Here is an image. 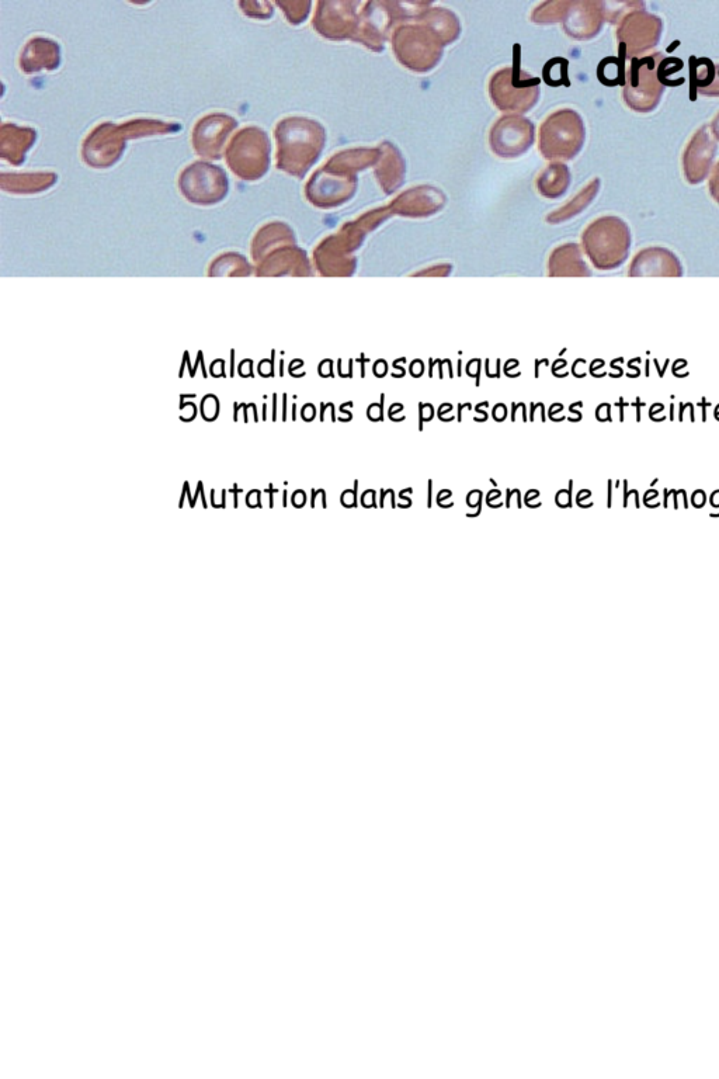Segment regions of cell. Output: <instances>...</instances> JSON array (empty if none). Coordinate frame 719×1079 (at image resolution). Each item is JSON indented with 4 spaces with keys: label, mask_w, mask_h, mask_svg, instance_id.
I'll return each instance as SVG.
<instances>
[{
    "label": "cell",
    "mask_w": 719,
    "mask_h": 1079,
    "mask_svg": "<svg viewBox=\"0 0 719 1079\" xmlns=\"http://www.w3.org/2000/svg\"><path fill=\"white\" fill-rule=\"evenodd\" d=\"M380 154L378 148H357L333 155L308 180L305 197L322 210L342 206L356 193L357 172L375 166Z\"/></svg>",
    "instance_id": "6da1fadb"
},
{
    "label": "cell",
    "mask_w": 719,
    "mask_h": 1079,
    "mask_svg": "<svg viewBox=\"0 0 719 1079\" xmlns=\"http://www.w3.org/2000/svg\"><path fill=\"white\" fill-rule=\"evenodd\" d=\"M182 131V126L168 121L137 119L125 123L99 124L82 144V161L92 169H109L120 161L125 145L140 138L162 137Z\"/></svg>",
    "instance_id": "7a4b0ae2"
},
{
    "label": "cell",
    "mask_w": 719,
    "mask_h": 1079,
    "mask_svg": "<svg viewBox=\"0 0 719 1079\" xmlns=\"http://www.w3.org/2000/svg\"><path fill=\"white\" fill-rule=\"evenodd\" d=\"M277 142V169L293 178L304 179L326 144V131L307 117H286L274 128Z\"/></svg>",
    "instance_id": "3957f363"
},
{
    "label": "cell",
    "mask_w": 719,
    "mask_h": 1079,
    "mask_svg": "<svg viewBox=\"0 0 719 1079\" xmlns=\"http://www.w3.org/2000/svg\"><path fill=\"white\" fill-rule=\"evenodd\" d=\"M392 50L397 60L409 71H432L441 57L446 44L426 24L413 22L401 24L392 34Z\"/></svg>",
    "instance_id": "277c9868"
},
{
    "label": "cell",
    "mask_w": 719,
    "mask_h": 1079,
    "mask_svg": "<svg viewBox=\"0 0 719 1079\" xmlns=\"http://www.w3.org/2000/svg\"><path fill=\"white\" fill-rule=\"evenodd\" d=\"M269 135L256 126L242 128L234 135L225 151V162L236 178L245 182L263 179L270 169Z\"/></svg>",
    "instance_id": "5b68a950"
},
{
    "label": "cell",
    "mask_w": 719,
    "mask_h": 1079,
    "mask_svg": "<svg viewBox=\"0 0 719 1079\" xmlns=\"http://www.w3.org/2000/svg\"><path fill=\"white\" fill-rule=\"evenodd\" d=\"M583 246L592 262L600 269L621 265L630 248V230L616 217H603L592 222L583 232Z\"/></svg>",
    "instance_id": "8992f818"
},
{
    "label": "cell",
    "mask_w": 719,
    "mask_h": 1079,
    "mask_svg": "<svg viewBox=\"0 0 719 1079\" xmlns=\"http://www.w3.org/2000/svg\"><path fill=\"white\" fill-rule=\"evenodd\" d=\"M585 142V126L576 111H555L540 130V151L548 161H569L579 154Z\"/></svg>",
    "instance_id": "52a82bcc"
},
{
    "label": "cell",
    "mask_w": 719,
    "mask_h": 1079,
    "mask_svg": "<svg viewBox=\"0 0 719 1079\" xmlns=\"http://www.w3.org/2000/svg\"><path fill=\"white\" fill-rule=\"evenodd\" d=\"M489 93L495 106L505 113H527L540 97V79L521 71L505 68L492 76Z\"/></svg>",
    "instance_id": "ba28073f"
},
{
    "label": "cell",
    "mask_w": 719,
    "mask_h": 1079,
    "mask_svg": "<svg viewBox=\"0 0 719 1079\" xmlns=\"http://www.w3.org/2000/svg\"><path fill=\"white\" fill-rule=\"evenodd\" d=\"M180 193L194 206L211 207L228 196L229 180L225 170L213 163L197 161L180 173Z\"/></svg>",
    "instance_id": "9c48e42d"
},
{
    "label": "cell",
    "mask_w": 719,
    "mask_h": 1079,
    "mask_svg": "<svg viewBox=\"0 0 719 1079\" xmlns=\"http://www.w3.org/2000/svg\"><path fill=\"white\" fill-rule=\"evenodd\" d=\"M662 61L661 54L651 55L641 60L637 57L632 58L631 68L627 69L624 88L625 103L631 109L646 113L655 109L656 104L659 103L665 86L658 81V71L655 69Z\"/></svg>",
    "instance_id": "30bf717a"
},
{
    "label": "cell",
    "mask_w": 719,
    "mask_h": 1079,
    "mask_svg": "<svg viewBox=\"0 0 719 1079\" xmlns=\"http://www.w3.org/2000/svg\"><path fill=\"white\" fill-rule=\"evenodd\" d=\"M361 2H318L312 26L328 40H356L359 33Z\"/></svg>",
    "instance_id": "8fae6325"
},
{
    "label": "cell",
    "mask_w": 719,
    "mask_h": 1079,
    "mask_svg": "<svg viewBox=\"0 0 719 1079\" xmlns=\"http://www.w3.org/2000/svg\"><path fill=\"white\" fill-rule=\"evenodd\" d=\"M238 126V121L234 117L221 111L201 117L191 131V145L194 152L200 158L220 161L224 155L225 142Z\"/></svg>",
    "instance_id": "7c38bea8"
},
{
    "label": "cell",
    "mask_w": 719,
    "mask_h": 1079,
    "mask_svg": "<svg viewBox=\"0 0 719 1079\" xmlns=\"http://www.w3.org/2000/svg\"><path fill=\"white\" fill-rule=\"evenodd\" d=\"M536 128L519 114H506L492 127L489 142L500 158L512 159L523 155L534 144Z\"/></svg>",
    "instance_id": "4fadbf2b"
},
{
    "label": "cell",
    "mask_w": 719,
    "mask_h": 1079,
    "mask_svg": "<svg viewBox=\"0 0 719 1079\" xmlns=\"http://www.w3.org/2000/svg\"><path fill=\"white\" fill-rule=\"evenodd\" d=\"M662 22L658 17L645 12H634L623 20L617 37L620 44L627 48V55H638L639 52L655 47L661 37Z\"/></svg>",
    "instance_id": "5bb4252c"
},
{
    "label": "cell",
    "mask_w": 719,
    "mask_h": 1079,
    "mask_svg": "<svg viewBox=\"0 0 719 1079\" xmlns=\"http://www.w3.org/2000/svg\"><path fill=\"white\" fill-rule=\"evenodd\" d=\"M307 253L297 244H286L272 249L265 258L256 263V276H311Z\"/></svg>",
    "instance_id": "9a60e30c"
},
{
    "label": "cell",
    "mask_w": 719,
    "mask_h": 1079,
    "mask_svg": "<svg viewBox=\"0 0 719 1079\" xmlns=\"http://www.w3.org/2000/svg\"><path fill=\"white\" fill-rule=\"evenodd\" d=\"M446 204V197L439 189L432 186H418L406 190L391 204L392 215L402 217L422 218L436 214Z\"/></svg>",
    "instance_id": "2e32d148"
},
{
    "label": "cell",
    "mask_w": 719,
    "mask_h": 1079,
    "mask_svg": "<svg viewBox=\"0 0 719 1079\" xmlns=\"http://www.w3.org/2000/svg\"><path fill=\"white\" fill-rule=\"evenodd\" d=\"M350 253L352 251L342 235H331L316 246V269L323 276H349L356 267V259L350 258Z\"/></svg>",
    "instance_id": "e0dca14e"
},
{
    "label": "cell",
    "mask_w": 719,
    "mask_h": 1079,
    "mask_svg": "<svg viewBox=\"0 0 719 1079\" xmlns=\"http://www.w3.org/2000/svg\"><path fill=\"white\" fill-rule=\"evenodd\" d=\"M59 65H61V47L50 38H31L20 54L19 67L26 75L43 71L52 72L58 69Z\"/></svg>",
    "instance_id": "ac0fdd59"
},
{
    "label": "cell",
    "mask_w": 719,
    "mask_h": 1079,
    "mask_svg": "<svg viewBox=\"0 0 719 1079\" xmlns=\"http://www.w3.org/2000/svg\"><path fill=\"white\" fill-rule=\"evenodd\" d=\"M602 8L603 3L571 2L564 19L566 33L578 40L595 37L603 24Z\"/></svg>",
    "instance_id": "d6986e66"
},
{
    "label": "cell",
    "mask_w": 719,
    "mask_h": 1079,
    "mask_svg": "<svg viewBox=\"0 0 719 1079\" xmlns=\"http://www.w3.org/2000/svg\"><path fill=\"white\" fill-rule=\"evenodd\" d=\"M714 154V141L711 140L710 134L707 133V127H703L694 135L689 147L684 152V173H686L690 183L696 185V183L703 182L705 176L708 175V170H710Z\"/></svg>",
    "instance_id": "ffe728a7"
},
{
    "label": "cell",
    "mask_w": 719,
    "mask_h": 1079,
    "mask_svg": "<svg viewBox=\"0 0 719 1079\" xmlns=\"http://www.w3.org/2000/svg\"><path fill=\"white\" fill-rule=\"evenodd\" d=\"M37 131L30 127H19L15 123H3L0 127V156L10 165L20 166L26 161V154L36 144Z\"/></svg>",
    "instance_id": "44dd1931"
},
{
    "label": "cell",
    "mask_w": 719,
    "mask_h": 1079,
    "mask_svg": "<svg viewBox=\"0 0 719 1079\" xmlns=\"http://www.w3.org/2000/svg\"><path fill=\"white\" fill-rule=\"evenodd\" d=\"M380 151V159L375 163V178H377L385 194H392L404 185L405 161L401 152L391 142H382Z\"/></svg>",
    "instance_id": "7402d4cb"
},
{
    "label": "cell",
    "mask_w": 719,
    "mask_h": 1079,
    "mask_svg": "<svg viewBox=\"0 0 719 1079\" xmlns=\"http://www.w3.org/2000/svg\"><path fill=\"white\" fill-rule=\"evenodd\" d=\"M58 182V176L52 172L2 173L0 187L3 192L15 196H33L50 190Z\"/></svg>",
    "instance_id": "603a6c76"
},
{
    "label": "cell",
    "mask_w": 719,
    "mask_h": 1079,
    "mask_svg": "<svg viewBox=\"0 0 719 1079\" xmlns=\"http://www.w3.org/2000/svg\"><path fill=\"white\" fill-rule=\"evenodd\" d=\"M286 244H297L294 231L291 230L287 224L280 221H274L263 225V227L256 232L255 238H253L252 241V249H250V251H252L253 262L259 263L260 260L265 258L267 253L272 251V249Z\"/></svg>",
    "instance_id": "cb8c5ba5"
},
{
    "label": "cell",
    "mask_w": 719,
    "mask_h": 1079,
    "mask_svg": "<svg viewBox=\"0 0 719 1079\" xmlns=\"http://www.w3.org/2000/svg\"><path fill=\"white\" fill-rule=\"evenodd\" d=\"M690 99L697 100V92L703 95L719 96L717 68L708 58L690 57Z\"/></svg>",
    "instance_id": "d4e9b609"
},
{
    "label": "cell",
    "mask_w": 719,
    "mask_h": 1079,
    "mask_svg": "<svg viewBox=\"0 0 719 1079\" xmlns=\"http://www.w3.org/2000/svg\"><path fill=\"white\" fill-rule=\"evenodd\" d=\"M415 22L426 24V26L430 27V29H432L446 45L454 43V41L460 37V22H458V17L455 16L453 12H450V10L427 8Z\"/></svg>",
    "instance_id": "484cf974"
},
{
    "label": "cell",
    "mask_w": 719,
    "mask_h": 1079,
    "mask_svg": "<svg viewBox=\"0 0 719 1079\" xmlns=\"http://www.w3.org/2000/svg\"><path fill=\"white\" fill-rule=\"evenodd\" d=\"M571 185V173L562 163H552L537 179L538 192L547 199H557Z\"/></svg>",
    "instance_id": "4316f807"
},
{
    "label": "cell",
    "mask_w": 719,
    "mask_h": 1079,
    "mask_svg": "<svg viewBox=\"0 0 719 1079\" xmlns=\"http://www.w3.org/2000/svg\"><path fill=\"white\" fill-rule=\"evenodd\" d=\"M551 274H583L586 266L580 258L578 245L559 246L552 253L550 260Z\"/></svg>",
    "instance_id": "83f0119b"
},
{
    "label": "cell",
    "mask_w": 719,
    "mask_h": 1079,
    "mask_svg": "<svg viewBox=\"0 0 719 1079\" xmlns=\"http://www.w3.org/2000/svg\"><path fill=\"white\" fill-rule=\"evenodd\" d=\"M250 274H252V267H250L248 260L235 252L222 253L217 259L213 260L210 269H208V276L211 277H246L250 276Z\"/></svg>",
    "instance_id": "f1b7e54d"
},
{
    "label": "cell",
    "mask_w": 719,
    "mask_h": 1079,
    "mask_svg": "<svg viewBox=\"0 0 719 1079\" xmlns=\"http://www.w3.org/2000/svg\"><path fill=\"white\" fill-rule=\"evenodd\" d=\"M599 185V179L593 180V182L590 183L585 190H582V193L578 194L575 199L569 201L566 206L559 208V210L554 211L551 215H548L547 221L551 222V224H558V222L575 217V215L579 214L583 208L589 206L590 201L595 199L597 192H599Z\"/></svg>",
    "instance_id": "f546056e"
},
{
    "label": "cell",
    "mask_w": 719,
    "mask_h": 1079,
    "mask_svg": "<svg viewBox=\"0 0 719 1079\" xmlns=\"http://www.w3.org/2000/svg\"><path fill=\"white\" fill-rule=\"evenodd\" d=\"M571 2H548L534 10L531 19L537 24H554L564 20Z\"/></svg>",
    "instance_id": "4dcf8cb0"
},
{
    "label": "cell",
    "mask_w": 719,
    "mask_h": 1079,
    "mask_svg": "<svg viewBox=\"0 0 719 1079\" xmlns=\"http://www.w3.org/2000/svg\"><path fill=\"white\" fill-rule=\"evenodd\" d=\"M276 5L283 10L284 16L290 24L293 26H300L307 20L309 10H311V2H276Z\"/></svg>",
    "instance_id": "1f68e13d"
},
{
    "label": "cell",
    "mask_w": 719,
    "mask_h": 1079,
    "mask_svg": "<svg viewBox=\"0 0 719 1079\" xmlns=\"http://www.w3.org/2000/svg\"><path fill=\"white\" fill-rule=\"evenodd\" d=\"M243 15L257 20L272 19L274 15L273 3L270 2H239Z\"/></svg>",
    "instance_id": "d6a6232c"
},
{
    "label": "cell",
    "mask_w": 719,
    "mask_h": 1079,
    "mask_svg": "<svg viewBox=\"0 0 719 1079\" xmlns=\"http://www.w3.org/2000/svg\"><path fill=\"white\" fill-rule=\"evenodd\" d=\"M710 190L712 197L719 203V163L715 166L714 175H712L710 182Z\"/></svg>",
    "instance_id": "836d02e7"
},
{
    "label": "cell",
    "mask_w": 719,
    "mask_h": 1079,
    "mask_svg": "<svg viewBox=\"0 0 719 1079\" xmlns=\"http://www.w3.org/2000/svg\"><path fill=\"white\" fill-rule=\"evenodd\" d=\"M712 131H714L715 137L719 140V114L715 117V120L712 121Z\"/></svg>",
    "instance_id": "e575fe53"
},
{
    "label": "cell",
    "mask_w": 719,
    "mask_h": 1079,
    "mask_svg": "<svg viewBox=\"0 0 719 1079\" xmlns=\"http://www.w3.org/2000/svg\"><path fill=\"white\" fill-rule=\"evenodd\" d=\"M679 45H680V41H676V43H673L672 45H670V47L668 48V52H672L673 50H676V48L679 47Z\"/></svg>",
    "instance_id": "d590c367"
},
{
    "label": "cell",
    "mask_w": 719,
    "mask_h": 1079,
    "mask_svg": "<svg viewBox=\"0 0 719 1079\" xmlns=\"http://www.w3.org/2000/svg\"><path fill=\"white\" fill-rule=\"evenodd\" d=\"M717 75H718V79H719V67L717 68Z\"/></svg>",
    "instance_id": "8d00e7d4"
}]
</instances>
